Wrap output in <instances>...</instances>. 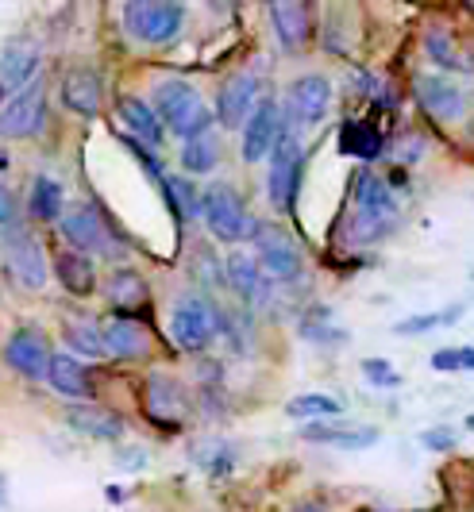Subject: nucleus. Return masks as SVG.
<instances>
[{
    "label": "nucleus",
    "mask_w": 474,
    "mask_h": 512,
    "mask_svg": "<svg viewBox=\"0 0 474 512\" xmlns=\"http://www.w3.org/2000/svg\"><path fill=\"white\" fill-rule=\"evenodd\" d=\"M463 305H448L440 312H421V316H409V320H397L394 332L397 335H421V332H436V328H451L455 320H463Z\"/></svg>",
    "instance_id": "30"
},
{
    "label": "nucleus",
    "mask_w": 474,
    "mask_h": 512,
    "mask_svg": "<svg viewBox=\"0 0 474 512\" xmlns=\"http://www.w3.org/2000/svg\"><path fill=\"white\" fill-rule=\"evenodd\" d=\"M66 343H70V351H78L85 359H101L105 355V335H101L97 324H85V320L66 324Z\"/></svg>",
    "instance_id": "32"
},
{
    "label": "nucleus",
    "mask_w": 474,
    "mask_h": 512,
    "mask_svg": "<svg viewBox=\"0 0 474 512\" xmlns=\"http://www.w3.org/2000/svg\"><path fill=\"white\" fill-rule=\"evenodd\" d=\"M120 116H124V124H128V131H132L135 139H143V143H151V147L162 143V124H158V116L151 112L147 101H139V97H120Z\"/></svg>",
    "instance_id": "27"
},
{
    "label": "nucleus",
    "mask_w": 474,
    "mask_h": 512,
    "mask_svg": "<svg viewBox=\"0 0 474 512\" xmlns=\"http://www.w3.org/2000/svg\"><path fill=\"white\" fill-rule=\"evenodd\" d=\"M382 147H386V139H382V131L374 128V124L347 120V124L340 128V154H347V158H363V162H370V158L382 154Z\"/></svg>",
    "instance_id": "26"
},
{
    "label": "nucleus",
    "mask_w": 474,
    "mask_h": 512,
    "mask_svg": "<svg viewBox=\"0 0 474 512\" xmlns=\"http://www.w3.org/2000/svg\"><path fill=\"white\" fill-rule=\"evenodd\" d=\"M108 301L120 308V312L143 308L147 305V282H143L135 270H116V274L108 278Z\"/></svg>",
    "instance_id": "28"
},
{
    "label": "nucleus",
    "mask_w": 474,
    "mask_h": 512,
    "mask_svg": "<svg viewBox=\"0 0 474 512\" xmlns=\"http://www.w3.org/2000/svg\"><path fill=\"white\" fill-rule=\"evenodd\" d=\"M216 162H220V143H216L212 131L197 135V139H185V147H182L185 174H209Z\"/></svg>",
    "instance_id": "29"
},
{
    "label": "nucleus",
    "mask_w": 474,
    "mask_h": 512,
    "mask_svg": "<svg viewBox=\"0 0 474 512\" xmlns=\"http://www.w3.org/2000/svg\"><path fill=\"white\" fill-rule=\"evenodd\" d=\"M282 131H286V124H282V108H278L274 101L255 104L251 120L243 124V162L255 166V162L270 158L274 147H278V139H282Z\"/></svg>",
    "instance_id": "9"
},
{
    "label": "nucleus",
    "mask_w": 474,
    "mask_h": 512,
    "mask_svg": "<svg viewBox=\"0 0 474 512\" xmlns=\"http://www.w3.org/2000/svg\"><path fill=\"white\" fill-rule=\"evenodd\" d=\"M255 104H259V81L251 74L228 77V81L220 85V93H216V120H220L224 128H243V124L251 120Z\"/></svg>",
    "instance_id": "12"
},
{
    "label": "nucleus",
    "mask_w": 474,
    "mask_h": 512,
    "mask_svg": "<svg viewBox=\"0 0 474 512\" xmlns=\"http://www.w3.org/2000/svg\"><path fill=\"white\" fill-rule=\"evenodd\" d=\"M255 247H259V258H255V262H259V270H263L270 282H297V278H301L305 258H301L297 243H293L278 224H259Z\"/></svg>",
    "instance_id": "5"
},
{
    "label": "nucleus",
    "mask_w": 474,
    "mask_h": 512,
    "mask_svg": "<svg viewBox=\"0 0 474 512\" xmlns=\"http://www.w3.org/2000/svg\"><path fill=\"white\" fill-rule=\"evenodd\" d=\"M355 212H363L370 220H378V224H386V228H394L397 224V197L394 189L386 185V181L378 178V174H355Z\"/></svg>",
    "instance_id": "15"
},
{
    "label": "nucleus",
    "mask_w": 474,
    "mask_h": 512,
    "mask_svg": "<svg viewBox=\"0 0 474 512\" xmlns=\"http://www.w3.org/2000/svg\"><path fill=\"white\" fill-rule=\"evenodd\" d=\"M301 193V143L293 131H282L278 147L270 154V201L278 212L290 216Z\"/></svg>",
    "instance_id": "6"
},
{
    "label": "nucleus",
    "mask_w": 474,
    "mask_h": 512,
    "mask_svg": "<svg viewBox=\"0 0 474 512\" xmlns=\"http://www.w3.org/2000/svg\"><path fill=\"white\" fill-rule=\"evenodd\" d=\"M182 412H185L182 385L170 382V378H151V382H147V416H151L155 424L174 428Z\"/></svg>",
    "instance_id": "23"
},
{
    "label": "nucleus",
    "mask_w": 474,
    "mask_h": 512,
    "mask_svg": "<svg viewBox=\"0 0 474 512\" xmlns=\"http://www.w3.org/2000/svg\"><path fill=\"white\" fill-rule=\"evenodd\" d=\"M413 93H417V104L432 120H440V124H455L463 116V108H467V93L455 81H448V77L421 74L413 81Z\"/></svg>",
    "instance_id": "11"
},
{
    "label": "nucleus",
    "mask_w": 474,
    "mask_h": 512,
    "mask_svg": "<svg viewBox=\"0 0 474 512\" xmlns=\"http://www.w3.org/2000/svg\"><path fill=\"white\" fill-rule=\"evenodd\" d=\"M162 189H166V201H170L178 220H197V216H201V197H197V189H193L189 181H182V178L162 181Z\"/></svg>",
    "instance_id": "34"
},
{
    "label": "nucleus",
    "mask_w": 474,
    "mask_h": 512,
    "mask_svg": "<svg viewBox=\"0 0 474 512\" xmlns=\"http://www.w3.org/2000/svg\"><path fill=\"white\" fill-rule=\"evenodd\" d=\"M120 466H128V470H139V466H143V451H128Z\"/></svg>",
    "instance_id": "41"
},
{
    "label": "nucleus",
    "mask_w": 474,
    "mask_h": 512,
    "mask_svg": "<svg viewBox=\"0 0 474 512\" xmlns=\"http://www.w3.org/2000/svg\"><path fill=\"white\" fill-rule=\"evenodd\" d=\"M4 166H8V158H4V151H0V170H4Z\"/></svg>",
    "instance_id": "44"
},
{
    "label": "nucleus",
    "mask_w": 474,
    "mask_h": 512,
    "mask_svg": "<svg viewBox=\"0 0 474 512\" xmlns=\"http://www.w3.org/2000/svg\"><path fill=\"white\" fill-rule=\"evenodd\" d=\"M424 51L432 54L444 70H463V66H467V62H463V51L451 43V35L444 27H428V31H424Z\"/></svg>",
    "instance_id": "33"
},
{
    "label": "nucleus",
    "mask_w": 474,
    "mask_h": 512,
    "mask_svg": "<svg viewBox=\"0 0 474 512\" xmlns=\"http://www.w3.org/2000/svg\"><path fill=\"white\" fill-rule=\"evenodd\" d=\"M293 512H324V509H320V505H313V501H305V505H297Z\"/></svg>",
    "instance_id": "42"
},
{
    "label": "nucleus",
    "mask_w": 474,
    "mask_h": 512,
    "mask_svg": "<svg viewBox=\"0 0 474 512\" xmlns=\"http://www.w3.org/2000/svg\"><path fill=\"white\" fill-rule=\"evenodd\" d=\"M54 274H58L62 289L74 293V297H89L97 289V270H93L89 255H78V251H58L54 255Z\"/></svg>",
    "instance_id": "24"
},
{
    "label": "nucleus",
    "mask_w": 474,
    "mask_h": 512,
    "mask_svg": "<svg viewBox=\"0 0 474 512\" xmlns=\"http://www.w3.org/2000/svg\"><path fill=\"white\" fill-rule=\"evenodd\" d=\"M359 512H370V509H359Z\"/></svg>",
    "instance_id": "45"
},
{
    "label": "nucleus",
    "mask_w": 474,
    "mask_h": 512,
    "mask_svg": "<svg viewBox=\"0 0 474 512\" xmlns=\"http://www.w3.org/2000/svg\"><path fill=\"white\" fill-rule=\"evenodd\" d=\"M270 20H274L278 43L290 54L301 51V47L309 43V35H313V12H309L305 4H297V0H278V4H270Z\"/></svg>",
    "instance_id": "16"
},
{
    "label": "nucleus",
    "mask_w": 474,
    "mask_h": 512,
    "mask_svg": "<svg viewBox=\"0 0 474 512\" xmlns=\"http://www.w3.org/2000/svg\"><path fill=\"white\" fill-rule=\"evenodd\" d=\"M459 370H471L474 374V347H459Z\"/></svg>",
    "instance_id": "40"
},
{
    "label": "nucleus",
    "mask_w": 474,
    "mask_h": 512,
    "mask_svg": "<svg viewBox=\"0 0 474 512\" xmlns=\"http://www.w3.org/2000/svg\"><path fill=\"white\" fill-rule=\"evenodd\" d=\"M4 359H8L12 370H20L24 378H47V370H51V347H47L43 332L20 328V332H12V339L4 343Z\"/></svg>",
    "instance_id": "13"
},
{
    "label": "nucleus",
    "mask_w": 474,
    "mask_h": 512,
    "mask_svg": "<svg viewBox=\"0 0 474 512\" xmlns=\"http://www.w3.org/2000/svg\"><path fill=\"white\" fill-rule=\"evenodd\" d=\"M47 120V93L39 81H31L27 89H20L12 101L0 108V135L4 139H27L43 128Z\"/></svg>",
    "instance_id": "8"
},
{
    "label": "nucleus",
    "mask_w": 474,
    "mask_h": 512,
    "mask_svg": "<svg viewBox=\"0 0 474 512\" xmlns=\"http://www.w3.org/2000/svg\"><path fill=\"white\" fill-rule=\"evenodd\" d=\"M432 370H440V374H459V347L436 351V355H432Z\"/></svg>",
    "instance_id": "38"
},
{
    "label": "nucleus",
    "mask_w": 474,
    "mask_h": 512,
    "mask_svg": "<svg viewBox=\"0 0 474 512\" xmlns=\"http://www.w3.org/2000/svg\"><path fill=\"white\" fill-rule=\"evenodd\" d=\"M286 412L313 420V416H340L343 405L336 397H328V393H305V397H293L290 405H286Z\"/></svg>",
    "instance_id": "35"
},
{
    "label": "nucleus",
    "mask_w": 474,
    "mask_h": 512,
    "mask_svg": "<svg viewBox=\"0 0 474 512\" xmlns=\"http://www.w3.org/2000/svg\"><path fill=\"white\" fill-rule=\"evenodd\" d=\"M363 382L378 385V389H397L405 378H401V374H397L386 359H367V362H363Z\"/></svg>",
    "instance_id": "36"
},
{
    "label": "nucleus",
    "mask_w": 474,
    "mask_h": 512,
    "mask_svg": "<svg viewBox=\"0 0 474 512\" xmlns=\"http://www.w3.org/2000/svg\"><path fill=\"white\" fill-rule=\"evenodd\" d=\"M12 220H16V197H12V193L0 185V228H8Z\"/></svg>",
    "instance_id": "39"
},
{
    "label": "nucleus",
    "mask_w": 474,
    "mask_h": 512,
    "mask_svg": "<svg viewBox=\"0 0 474 512\" xmlns=\"http://www.w3.org/2000/svg\"><path fill=\"white\" fill-rule=\"evenodd\" d=\"M224 278H228V285L236 289V293L243 297V301H247V305H263V301H266L270 278H266L263 270H259V262H255L251 255L236 251V255L228 258V266H224Z\"/></svg>",
    "instance_id": "19"
},
{
    "label": "nucleus",
    "mask_w": 474,
    "mask_h": 512,
    "mask_svg": "<svg viewBox=\"0 0 474 512\" xmlns=\"http://www.w3.org/2000/svg\"><path fill=\"white\" fill-rule=\"evenodd\" d=\"M66 424L89 439H120L124 436V420L116 412L101 409V405H74L66 409Z\"/></svg>",
    "instance_id": "22"
},
{
    "label": "nucleus",
    "mask_w": 474,
    "mask_h": 512,
    "mask_svg": "<svg viewBox=\"0 0 474 512\" xmlns=\"http://www.w3.org/2000/svg\"><path fill=\"white\" fill-rule=\"evenodd\" d=\"M201 216H205V224H209V231L220 243H243V239H255V231H259V220L247 212V205L239 201V193L228 189V185L205 189Z\"/></svg>",
    "instance_id": "2"
},
{
    "label": "nucleus",
    "mask_w": 474,
    "mask_h": 512,
    "mask_svg": "<svg viewBox=\"0 0 474 512\" xmlns=\"http://www.w3.org/2000/svg\"><path fill=\"white\" fill-rule=\"evenodd\" d=\"M4 262L24 289H43L47 285V255L27 228H12L4 235Z\"/></svg>",
    "instance_id": "7"
},
{
    "label": "nucleus",
    "mask_w": 474,
    "mask_h": 512,
    "mask_svg": "<svg viewBox=\"0 0 474 512\" xmlns=\"http://www.w3.org/2000/svg\"><path fill=\"white\" fill-rule=\"evenodd\" d=\"M467 432H474V412L467 416Z\"/></svg>",
    "instance_id": "43"
},
{
    "label": "nucleus",
    "mask_w": 474,
    "mask_h": 512,
    "mask_svg": "<svg viewBox=\"0 0 474 512\" xmlns=\"http://www.w3.org/2000/svg\"><path fill=\"white\" fill-rule=\"evenodd\" d=\"M62 101L70 112H78V116H97L101 112V104H105V85H101V77L93 74V70H70L66 81H62Z\"/></svg>",
    "instance_id": "17"
},
{
    "label": "nucleus",
    "mask_w": 474,
    "mask_h": 512,
    "mask_svg": "<svg viewBox=\"0 0 474 512\" xmlns=\"http://www.w3.org/2000/svg\"><path fill=\"white\" fill-rule=\"evenodd\" d=\"M101 335H105V355L116 359H143L151 351V335L135 320H108Z\"/></svg>",
    "instance_id": "20"
},
{
    "label": "nucleus",
    "mask_w": 474,
    "mask_h": 512,
    "mask_svg": "<svg viewBox=\"0 0 474 512\" xmlns=\"http://www.w3.org/2000/svg\"><path fill=\"white\" fill-rule=\"evenodd\" d=\"M155 116L166 124L170 131H178L182 139H197V135H205L212 124V112L205 108L201 101V93L182 81V77H170V81H162L155 89Z\"/></svg>",
    "instance_id": "1"
},
{
    "label": "nucleus",
    "mask_w": 474,
    "mask_h": 512,
    "mask_svg": "<svg viewBox=\"0 0 474 512\" xmlns=\"http://www.w3.org/2000/svg\"><path fill=\"white\" fill-rule=\"evenodd\" d=\"M301 439L324 443V447H343V451H363V447H374L382 432L378 428H351V424H305Z\"/></svg>",
    "instance_id": "18"
},
{
    "label": "nucleus",
    "mask_w": 474,
    "mask_h": 512,
    "mask_svg": "<svg viewBox=\"0 0 474 512\" xmlns=\"http://www.w3.org/2000/svg\"><path fill=\"white\" fill-rule=\"evenodd\" d=\"M47 382H51L54 393L62 397H93V385H89V374L74 355H51V370H47Z\"/></svg>",
    "instance_id": "25"
},
{
    "label": "nucleus",
    "mask_w": 474,
    "mask_h": 512,
    "mask_svg": "<svg viewBox=\"0 0 474 512\" xmlns=\"http://www.w3.org/2000/svg\"><path fill=\"white\" fill-rule=\"evenodd\" d=\"M224 328V316L220 308L205 301V297H182L174 305L170 316V339L182 347V351H205L212 339Z\"/></svg>",
    "instance_id": "3"
},
{
    "label": "nucleus",
    "mask_w": 474,
    "mask_h": 512,
    "mask_svg": "<svg viewBox=\"0 0 474 512\" xmlns=\"http://www.w3.org/2000/svg\"><path fill=\"white\" fill-rule=\"evenodd\" d=\"M185 8L182 4H170V0H132L124 8V27L132 31V39L139 43H170L178 31H182Z\"/></svg>",
    "instance_id": "4"
},
{
    "label": "nucleus",
    "mask_w": 474,
    "mask_h": 512,
    "mask_svg": "<svg viewBox=\"0 0 474 512\" xmlns=\"http://www.w3.org/2000/svg\"><path fill=\"white\" fill-rule=\"evenodd\" d=\"M39 70V47L31 39H12L0 54V81L12 89H27Z\"/></svg>",
    "instance_id": "21"
},
{
    "label": "nucleus",
    "mask_w": 474,
    "mask_h": 512,
    "mask_svg": "<svg viewBox=\"0 0 474 512\" xmlns=\"http://www.w3.org/2000/svg\"><path fill=\"white\" fill-rule=\"evenodd\" d=\"M31 216L35 220H62V185L54 178H35V185H31Z\"/></svg>",
    "instance_id": "31"
},
{
    "label": "nucleus",
    "mask_w": 474,
    "mask_h": 512,
    "mask_svg": "<svg viewBox=\"0 0 474 512\" xmlns=\"http://www.w3.org/2000/svg\"><path fill=\"white\" fill-rule=\"evenodd\" d=\"M62 235L74 243L78 255H89V251H112L108 247V228L105 220L97 216V208L89 205H74L70 212H62Z\"/></svg>",
    "instance_id": "14"
},
{
    "label": "nucleus",
    "mask_w": 474,
    "mask_h": 512,
    "mask_svg": "<svg viewBox=\"0 0 474 512\" xmlns=\"http://www.w3.org/2000/svg\"><path fill=\"white\" fill-rule=\"evenodd\" d=\"M421 443L428 451H451V447H455V432H451V428H428L421 436Z\"/></svg>",
    "instance_id": "37"
},
{
    "label": "nucleus",
    "mask_w": 474,
    "mask_h": 512,
    "mask_svg": "<svg viewBox=\"0 0 474 512\" xmlns=\"http://www.w3.org/2000/svg\"><path fill=\"white\" fill-rule=\"evenodd\" d=\"M286 108H290L293 124H320L332 108V81L324 74H305L297 77L286 93Z\"/></svg>",
    "instance_id": "10"
}]
</instances>
